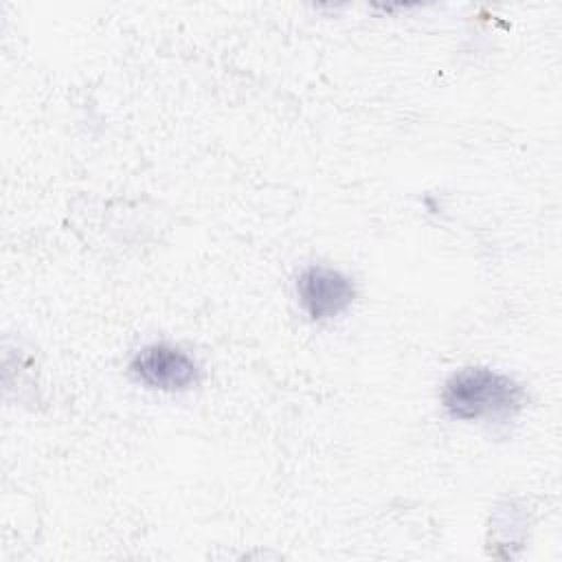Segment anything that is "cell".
<instances>
[{"instance_id":"3","label":"cell","mask_w":562,"mask_h":562,"mask_svg":"<svg viewBox=\"0 0 562 562\" xmlns=\"http://www.w3.org/2000/svg\"><path fill=\"white\" fill-rule=\"evenodd\" d=\"M296 296L312 321H329L353 303L356 288L334 268L310 266L296 279Z\"/></svg>"},{"instance_id":"1","label":"cell","mask_w":562,"mask_h":562,"mask_svg":"<svg viewBox=\"0 0 562 562\" xmlns=\"http://www.w3.org/2000/svg\"><path fill=\"white\" fill-rule=\"evenodd\" d=\"M525 404V389L487 367H468L452 373L441 389V406L454 419L507 422Z\"/></svg>"},{"instance_id":"2","label":"cell","mask_w":562,"mask_h":562,"mask_svg":"<svg viewBox=\"0 0 562 562\" xmlns=\"http://www.w3.org/2000/svg\"><path fill=\"white\" fill-rule=\"evenodd\" d=\"M132 375L149 389L187 391L200 380L198 362L182 349L156 342L147 345L130 362Z\"/></svg>"}]
</instances>
